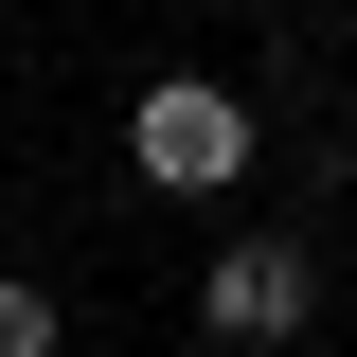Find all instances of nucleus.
I'll use <instances>...</instances> for the list:
<instances>
[{"instance_id": "1", "label": "nucleus", "mask_w": 357, "mask_h": 357, "mask_svg": "<svg viewBox=\"0 0 357 357\" xmlns=\"http://www.w3.org/2000/svg\"><path fill=\"white\" fill-rule=\"evenodd\" d=\"M126 161L161 178V197H232L250 178V89H215V72H161L126 107Z\"/></svg>"}, {"instance_id": "2", "label": "nucleus", "mask_w": 357, "mask_h": 357, "mask_svg": "<svg viewBox=\"0 0 357 357\" xmlns=\"http://www.w3.org/2000/svg\"><path fill=\"white\" fill-rule=\"evenodd\" d=\"M197 321H215L232 357H268V340H304V321H321V250H304V232H232V250L197 268Z\"/></svg>"}, {"instance_id": "3", "label": "nucleus", "mask_w": 357, "mask_h": 357, "mask_svg": "<svg viewBox=\"0 0 357 357\" xmlns=\"http://www.w3.org/2000/svg\"><path fill=\"white\" fill-rule=\"evenodd\" d=\"M0 357H54V286H0Z\"/></svg>"}, {"instance_id": "4", "label": "nucleus", "mask_w": 357, "mask_h": 357, "mask_svg": "<svg viewBox=\"0 0 357 357\" xmlns=\"http://www.w3.org/2000/svg\"><path fill=\"white\" fill-rule=\"evenodd\" d=\"M340 304H357V268H340Z\"/></svg>"}]
</instances>
